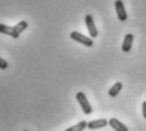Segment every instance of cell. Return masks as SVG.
Instances as JSON below:
<instances>
[{
	"instance_id": "6da1fadb",
	"label": "cell",
	"mask_w": 146,
	"mask_h": 131,
	"mask_svg": "<svg viewBox=\"0 0 146 131\" xmlns=\"http://www.w3.org/2000/svg\"><path fill=\"white\" fill-rule=\"evenodd\" d=\"M27 27H28V23L26 21L19 22V23L14 27H8V26H5V24L0 23V33H4V35L10 36V37H13V38H18L19 36H21V33L23 32L24 29H27Z\"/></svg>"
},
{
	"instance_id": "4fadbf2b",
	"label": "cell",
	"mask_w": 146,
	"mask_h": 131,
	"mask_svg": "<svg viewBox=\"0 0 146 131\" xmlns=\"http://www.w3.org/2000/svg\"><path fill=\"white\" fill-rule=\"evenodd\" d=\"M23 131H28V130H23Z\"/></svg>"
},
{
	"instance_id": "8992f818",
	"label": "cell",
	"mask_w": 146,
	"mask_h": 131,
	"mask_svg": "<svg viewBox=\"0 0 146 131\" xmlns=\"http://www.w3.org/2000/svg\"><path fill=\"white\" fill-rule=\"evenodd\" d=\"M108 125L112 127L114 131H128V127L125 124H122L121 121H118L117 118H111L108 121Z\"/></svg>"
},
{
	"instance_id": "ba28073f",
	"label": "cell",
	"mask_w": 146,
	"mask_h": 131,
	"mask_svg": "<svg viewBox=\"0 0 146 131\" xmlns=\"http://www.w3.org/2000/svg\"><path fill=\"white\" fill-rule=\"evenodd\" d=\"M132 43H133V35L128 33V35L125 36V40H123L122 51L123 52H130L131 49H132Z\"/></svg>"
},
{
	"instance_id": "30bf717a",
	"label": "cell",
	"mask_w": 146,
	"mask_h": 131,
	"mask_svg": "<svg viewBox=\"0 0 146 131\" xmlns=\"http://www.w3.org/2000/svg\"><path fill=\"white\" fill-rule=\"evenodd\" d=\"M121 89H122V83H119V82H117L116 84L113 85L111 89H109V92H108V94H109V97H116L117 94L121 92Z\"/></svg>"
},
{
	"instance_id": "52a82bcc",
	"label": "cell",
	"mask_w": 146,
	"mask_h": 131,
	"mask_svg": "<svg viewBox=\"0 0 146 131\" xmlns=\"http://www.w3.org/2000/svg\"><path fill=\"white\" fill-rule=\"evenodd\" d=\"M107 125H108V120H106V118H99V120H94V121L88 122V129H90V130L102 129V127H106Z\"/></svg>"
},
{
	"instance_id": "8fae6325",
	"label": "cell",
	"mask_w": 146,
	"mask_h": 131,
	"mask_svg": "<svg viewBox=\"0 0 146 131\" xmlns=\"http://www.w3.org/2000/svg\"><path fill=\"white\" fill-rule=\"evenodd\" d=\"M7 68H8V63L3 57H0V69H1V70H5Z\"/></svg>"
},
{
	"instance_id": "3957f363",
	"label": "cell",
	"mask_w": 146,
	"mask_h": 131,
	"mask_svg": "<svg viewBox=\"0 0 146 131\" xmlns=\"http://www.w3.org/2000/svg\"><path fill=\"white\" fill-rule=\"evenodd\" d=\"M70 37H71L74 41H76V42L84 45V46L92 47V46L94 45L93 38H92V37H88V36L81 35V33H79V32H71V33H70Z\"/></svg>"
},
{
	"instance_id": "5b68a950",
	"label": "cell",
	"mask_w": 146,
	"mask_h": 131,
	"mask_svg": "<svg viewBox=\"0 0 146 131\" xmlns=\"http://www.w3.org/2000/svg\"><path fill=\"white\" fill-rule=\"evenodd\" d=\"M114 7H116V12H117V15H118L119 21L121 22L127 21V12H126V9H125V4H123L122 0H116Z\"/></svg>"
},
{
	"instance_id": "7c38bea8",
	"label": "cell",
	"mask_w": 146,
	"mask_h": 131,
	"mask_svg": "<svg viewBox=\"0 0 146 131\" xmlns=\"http://www.w3.org/2000/svg\"><path fill=\"white\" fill-rule=\"evenodd\" d=\"M142 116L144 118H146V101L142 102Z\"/></svg>"
},
{
	"instance_id": "7a4b0ae2",
	"label": "cell",
	"mask_w": 146,
	"mask_h": 131,
	"mask_svg": "<svg viewBox=\"0 0 146 131\" xmlns=\"http://www.w3.org/2000/svg\"><path fill=\"white\" fill-rule=\"evenodd\" d=\"M75 97H76V101L79 102L83 112L85 113V115H90L92 113V106H90V103H89L88 98L85 97V94H84L83 92H78Z\"/></svg>"
},
{
	"instance_id": "9c48e42d",
	"label": "cell",
	"mask_w": 146,
	"mask_h": 131,
	"mask_svg": "<svg viewBox=\"0 0 146 131\" xmlns=\"http://www.w3.org/2000/svg\"><path fill=\"white\" fill-rule=\"evenodd\" d=\"M86 127H88V122L80 121L79 124L74 125V126H71V127H67V129L64 131H83L84 129H86Z\"/></svg>"
},
{
	"instance_id": "277c9868",
	"label": "cell",
	"mask_w": 146,
	"mask_h": 131,
	"mask_svg": "<svg viewBox=\"0 0 146 131\" xmlns=\"http://www.w3.org/2000/svg\"><path fill=\"white\" fill-rule=\"evenodd\" d=\"M85 24H86V28H88V32H89V35H90V37L95 38L98 36V29H97V27H95L93 17L90 14L85 15Z\"/></svg>"
}]
</instances>
